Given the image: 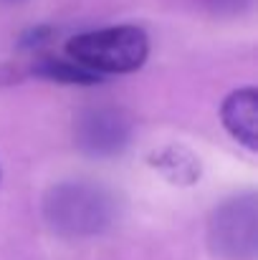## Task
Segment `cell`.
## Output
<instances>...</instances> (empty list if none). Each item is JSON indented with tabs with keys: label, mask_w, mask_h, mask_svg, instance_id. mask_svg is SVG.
Returning a JSON list of instances; mask_svg holds the SVG:
<instances>
[{
	"label": "cell",
	"mask_w": 258,
	"mask_h": 260,
	"mask_svg": "<svg viewBox=\"0 0 258 260\" xmlns=\"http://www.w3.org/2000/svg\"><path fill=\"white\" fill-rule=\"evenodd\" d=\"M31 71L38 76V79H46V81H56V84H69V86H94V84H101L104 76L81 66L79 61L74 58H61V56H51V53H41L36 58V63L31 66Z\"/></svg>",
	"instance_id": "cell-7"
},
{
	"label": "cell",
	"mask_w": 258,
	"mask_h": 260,
	"mask_svg": "<svg viewBox=\"0 0 258 260\" xmlns=\"http://www.w3.org/2000/svg\"><path fill=\"white\" fill-rule=\"evenodd\" d=\"M51 38H53V30H51L48 25H38V28H31V30H25V33L20 36V48L41 53L43 46H46Z\"/></svg>",
	"instance_id": "cell-8"
},
{
	"label": "cell",
	"mask_w": 258,
	"mask_h": 260,
	"mask_svg": "<svg viewBox=\"0 0 258 260\" xmlns=\"http://www.w3.org/2000/svg\"><path fill=\"white\" fill-rule=\"evenodd\" d=\"M41 212L61 238H96L119 220V197L99 182L64 179L43 194Z\"/></svg>",
	"instance_id": "cell-1"
},
{
	"label": "cell",
	"mask_w": 258,
	"mask_h": 260,
	"mask_svg": "<svg viewBox=\"0 0 258 260\" xmlns=\"http://www.w3.org/2000/svg\"><path fill=\"white\" fill-rule=\"evenodd\" d=\"M220 121L225 132L248 152L258 149V88L243 86L225 96L220 106Z\"/></svg>",
	"instance_id": "cell-5"
},
{
	"label": "cell",
	"mask_w": 258,
	"mask_h": 260,
	"mask_svg": "<svg viewBox=\"0 0 258 260\" xmlns=\"http://www.w3.org/2000/svg\"><path fill=\"white\" fill-rule=\"evenodd\" d=\"M150 167L177 187L195 184L203 174V165H200L197 154L180 144H170V147H162L160 152H152Z\"/></svg>",
	"instance_id": "cell-6"
},
{
	"label": "cell",
	"mask_w": 258,
	"mask_h": 260,
	"mask_svg": "<svg viewBox=\"0 0 258 260\" xmlns=\"http://www.w3.org/2000/svg\"><path fill=\"white\" fill-rule=\"evenodd\" d=\"M208 243L218 258L253 260L258 253V197L241 192L223 200L208 220Z\"/></svg>",
	"instance_id": "cell-3"
},
{
	"label": "cell",
	"mask_w": 258,
	"mask_h": 260,
	"mask_svg": "<svg viewBox=\"0 0 258 260\" xmlns=\"http://www.w3.org/2000/svg\"><path fill=\"white\" fill-rule=\"evenodd\" d=\"M200 3L215 15H241L243 10L251 8L253 0H200Z\"/></svg>",
	"instance_id": "cell-9"
},
{
	"label": "cell",
	"mask_w": 258,
	"mask_h": 260,
	"mask_svg": "<svg viewBox=\"0 0 258 260\" xmlns=\"http://www.w3.org/2000/svg\"><path fill=\"white\" fill-rule=\"evenodd\" d=\"M66 56L81 66L106 74H132L150 56V38L139 25H109L76 33L66 41Z\"/></svg>",
	"instance_id": "cell-2"
},
{
	"label": "cell",
	"mask_w": 258,
	"mask_h": 260,
	"mask_svg": "<svg viewBox=\"0 0 258 260\" xmlns=\"http://www.w3.org/2000/svg\"><path fill=\"white\" fill-rule=\"evenodd\" d=\"M132 134H134L132 116L111 104L84 106L74 116V144L81 154L94 159L119 157L129 147Z\"/></svg>",
	"instance_id": "cell-4"
},
{
	"label": "cell",
	"mask_w": 258,
	"mask_h": 260,
	"mask_svg": "<svg viewBox=\"0 0 258 260\" xmlns=\"http://www.w3.org/2000/svg\"><path fill=\"white\" fill-rule=\"evenodd\" d=\"M5 3H23V0H5Z\"/></svg>",
	"instance_id": "cell-10"
}]
</instances>
